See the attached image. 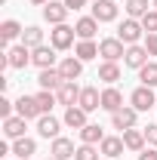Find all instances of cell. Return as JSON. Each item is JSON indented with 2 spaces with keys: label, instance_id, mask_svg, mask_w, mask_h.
<instances>
[{
  "label": "cell",
  "instance_id": "cell-42",
  "mask_svg": "<svg viewBox=\"0 0 157 160\" xmlns=\"http://www.w3.org/2000/svg\"><path fill=\"white\" fill-rule=\"evenodd\" d=\"M154 9H157V0H154Z\"/></svg>",
  "mask_w": 157,
  "mask_h": 160
},
{
  "label": "cell",
  "instance_id": "cell-41",
  "mask_svg": "<svg viewBox=\"0 0 157 160\" xmlns=\"http://www.w3.org/2000/svg\"><path fill=\"white\" fill-rule=\"evenodd\" d=\"M46 160H56V157H46Z\"/></svg>",
  "mask_w": 157,
  "mask_h": 160
},
{
  "label": "cell",
  "instance_id": "cell-18",
  "mask_svg": "<svg viewBox=\"0 0 157 160\" xmlns=\"http://www.w3.org/2000/svg\"><path fill=\"white\" fill-rule=\"evenodd\" d=\"M59 71H62V77H65V80H77L80 74H83V62H80L77 56H68V59L59 62Z\"/></svg>",
  "mask_w": 157,
  "mask_h": 160
},
{
  "label": "cell",
  "instance_id": "cell-26",
  "mask_svg": "<svg viewBox=\"0 0 157 160\" xmlns=\"http://www.w3.org/2000/svg\"><path fill=\"white\" fill-rule=\"evenodd\" d=\"M74 56H77L80 62H89L99 56V43L96 40H77V46H74Z\"/></svg>",
  "mask_w": 157,
  "mask_h": 160
},
{
  "label": "cell",
  "instance_id": "cell-31",
  "mask_svg": "<svg viewBox=\"0 0 157 160\" xmlns=\"http://www.w3.org/2000/svg\"><path fill=\"white\" fill-rule=\"evenodd\" d=\"M148 9H154V3H148V0H126V16L129 19H142Z\"/></svg>",
  "mask_w": 157,
  "mask_h": 160
},
{
  "label": "cell",
  "instance_id": "cell-35",
  "mask_svg": "<svg viewBox=\"0 0 157 160\" xmlns=\"http://www.w3.org/2000/svg\"><path fill=\"white\" fill-rule=\"evenodd\" d=\"M142 132H145V142H148V148H157V123H148Z\"/></svg>",
  "mask_w": 157,
  "mask_h": 160
},
{
  "label": "cell",
  "instance_id": "cell-37",
  "mask_svg": "<svg viewBox=\"0 0 157 160\" xmlns=\"http://www.w3.org/2000/svg\"><path fill=\"white\" fill-rule=\"evenodd\" d=\"M145 49H148V56H157V34L145 37Z\"/></svg>",
  "mask_w": 157,
  "mask_h": 160
},
{
  "label": "cell",
  "instance_id": "cell-43",
  "mask_svg": "<svg viewBox=\"0 0 157 160\" xmlns=\"http://www.w3.org/2000/svg\"><path fill=\"white\" fill-rule=\"evenodd\" d=\"M25 160H31V157H25Z\"/></svg>",
  "mask_w": 157,
  "mask_h": 160
},
{
  "label": "cell",
  "instance_id": "cell-17",
  "mask_svg": "<svg viewBox=\"0 0 157 160\" xmlns=\"http://www.w3.org/2000/svg\"><path fill=\"white\" fill-rule=\"evenodd\" d=\"M102 108L105 111H120L123 108V92H120L117 86H108V89H102Z\"/></svg>",
  "mask_w": 157,
  "mask_h": 160
},
{
  "label": "cell",
  "instance_id": "cell-16",
  "mask_svg": "<svg viewBox=\"0 0 157 160\" xmlns=\"http://www.w3.org/2000/svg\"><path fill=\"white\" fill-rule=\"evenodd\" d=\"M49 154H53L56 160H71L74 154H77V148H74V142H71V139H62V136H59V139H53Z\"/></svg>",
  "mask_w": 157,
  "mask_h": 160
},
{
  "label": "cell",
  "instance_id": "cell-24",
  "mask_svg": "<svg viewBox=\"0 0 157 160\" xmlns=\"http://www.w3.org/2000/svg\"><path fill=\"white\" fill-rule=\"evenodd\" d=\"M99 80L108 83V86H114L120 80V65L117 62H102V65H99Z\"/></svg>",
  "mask_w": 157,
  "mask_h": 160
},
{
  "label": "cell",
  "instance_id": "cell-36",
  "mask_svg": "<svg viewBox=\"0 0 157 160\" xmlns=\"http://www.w3.org/2000/svg\"><path fill=\"white\" fill-rule=\"evenodd\" d=\"M13 108H16V102H9L6 96H0V117H13Z\"/></svg>",
  "mask_w": 157,
  "mask_h": 160
},
{
  "label": "cell",
  "instance_id": "cell-32",
  "mask_svg": "<svg viewBox=\"0 0 157 160\" xmlns=\"http://www.w3.org/2000/svg\"><path fill=\"white\" fill-rule=\"evenodd\" d=\"M34 99H37V105H40V114H49V111H53V105H59V96H56V92H49V89H40Z\"/></svg>",
  "mask_w": 157,
  "mask_h": 160
},
{
  "label": "cell",
  "instance_id": "cell-15",
  "mask_svg": "<svg viewBox=\"0 0 157 160\" xmlns=\"http://www.w3.org/2000/svg\"><path fill=\"white\" fill-rule=\"evenodd\" d=\"M6 56H9V68H28L31 65V49L25 43H16L13 49H6Z\"/></svg>",
  "mask_w": 157,
  "mask_h": 160
},
{
  "label": "cell",
  "instance_id": "cell-8",
  "mask_svg": "<svg viewBox=\"0 0 157 160\" xmlns=\"http://www.w3.org/2000/svg\"><path fill=\"white\" fill-rule=\"evenodd\" d=\"M56 52H59L56 46H46V43H43L37 49H31V65H37L40 71H43V68H56Z\"/></svg>",
  "mask_w": 157,
  "mask_h": 160
},
{
  "label": "cell",
  "instance_id": "cell-39",
  "mask_svg": "<svg viewBox=\"0 0 157 160\" xmlns=\"http://www.w3.org/2000/svg\"><path fill=\"white\" fill-rule=\"evenodd\" d=\"M139 160H157V148H145V151L139 154Z\"/></svg>",
  "mask_w": 157,
  "mask_h": 160
},
{
  "label": "cell",
  "instance_id": "cell-45",
  "mask_svg": "<svg viewBox=\"0 0 157 160\" xmlns=\"http://www.w3.org/2000/svg\"><path fill=\"white\" fill-rule=\"evenodd\" d=\"M3 160H6V157H3Z\"/></svg>",
  "mask_w": 157,
  "mask_h": 160
},
{
  "label": "cell",
  "instance_id": "cell-34",
  "mask_svg": "<svg viewBox=\"0 0 157 160\" xmlns=\"http://www.w3.org/2000/svg\"><path fill=\"white\" fill-rule=\"evenodd\" d=\"M142 28H145V34H157V9H148L145 16H142Z\"/></svg>",
  "mask_w": 157,
  "mask_h": 160
},
{
  "label": "cell",
  "instance_id": "cell-4",
  "mask_svg": "<svg viewBox=\"0 0 157 160\" xmlns=\"http://www.w3.org/2000/svg\"><path fill=\"white\" fill-rule=\"evenodd\" d=\"M136 120H139V111L133 108V105H123L120 111L111 114V126L120 129V132H126V129H136Z\"/></svg>",
  "mask_w": 157,
  "mask_h": 160
},
{
  "label": "cell",
  "instance_id": "cell-9",
  "mask_svg": "<svg viewBox=\"0 0 157 160\" xmlns=\"http://www.w3.org/2000/svg\"><path fill=\"white\" fill-rule=\"evenodd\" d=\"M93 19L102 25V22H114L117 19V0H96L93 3Z\"/></svg>",
  "mask_w": 157,
  "mask_h": 160
},
{
  "label": "cell",
  "instance_id": "cell-7",
  "mask_svg": "<svg viewBox=\"0 0 157 160\" xmlns=\"http://www.w3.org/2000/svg\"><path fill=\"white\" fill-rule=\"evenodd\" d=\"M16 114L25 117V120H40V117H43L34 96H19V99H16Z\"/></svg>",
  "mask_w": 157,
  "mask_h": 160
},
{
  "label": "cell",
  "instance_id": "cell-25",
  "mask_svg": "<svg viewBox=\"0 0 157 160\" xmlns=\"http://www.w3.org/2000/svg\"><path fill=\"white\" fill-rule=\"evenodd\" d=\"M37 151V142L34 139H28V136H22V139H13V154L19 160H25V157H31Z\"/></svg>",
  "mask_w": 157,
  "mask_h": 160
},
{
  "label": "cell",
  "instance_id": "cell-33",
  "mask_svg": "<svg viewBox=\"0 0 157 160\" xmlns=\"http://www.w3.org/2000/svg\"><path fill=\"white\" fill-rule=\"evenodd\" d=\"M99 154H102V151H99L96 145H83V142H80V145H77V154H74V160H99Z\"/></svg>",
  "mask_w": 157,
  "mask_h": 160
},
{
  "label": "cell",
  "instance_id": "cell-3",
  "mask_svg": "<svg viewBox=\"0 0 157 160\" xmlns=\"http://www.w3.org/2000/svg\"><path fill=\"white\" fill-rule=\"evenodd\" d=\"M74 37H77V31L71 28V25H56L53 31H49V46H56V49H71L74 46Z\"/></svg>",
  "mask_w": 157,
  "mask_h": 160
},
{
  "label": "cell",
  "instance_id": "cell-13",
  "mask_svg": "<svg viewBox=\"0 0 157 160\" xmlns=\"http://www.w3.org/2000/svg\"><path fill=\"white\" fill-rule=\"evenodd\" d=\"M80 108L86 111V114H93V111H99L102 108V92H99L96 86H83V92H80Z\"/></svg>",
  "mask_w": 157,
  "mask_h": 160
},
{
  "label": "cell",
  "instance_id": "cell-12",
  "mask_svg": "<svg viewBox=\"0 0 157 160\" xmlns=\"http://www.w3.org/2000/svg\"><path fill=\"white\" fill-rule=\"evenodd\" d=\"M68 6L65 3H56V0H49L46 6H43V19L49 22V25H65V19H68Z\"/></svg>",
  "mask_w": 157,
  "mask_h": 160
},
{
  "label": "cell",
  "instance_id": "cell-10",
  "mask_svg": "<svg viewBox=\"0 0 157 160\" xmlns=\"http://www.w3.org/2000/svg\"><path fill=\"white\" fill-rule=\"evenodd\" d=\"M37 83H40V89H49V92H56L62 83H65V77H62L59 68H43V71L37 74Z\"/></svg>",
  "mask_w": 157,
  "mask_h": 160
},
{
  "label": "cell",
  "instance_id": "cell-40",
  "mask_svg": "<svg viewBox=\"0 0 157 160\" xmlns=\"http://www.w3.org/2000/svg\"><path fill=\"white\" fill-rule=\"evenodd\" d=\"M31 3H37V6H46V3H49V0H31Z\"/></svg>",
  "mask_w": 157,
  "mask_h": 160
},
{
  "label": "cell",
  "instance_id": "cell-27",
  "mask_svg": "<svg viewBox=\"0 0 157 160\" xmlns=\"http://www.w3.org/2000/svg\"><path fill=\"white\" fill-rule=\"evenodd\" d=\"M102 139H105V132H102L99 123H86V126L80 129V142H83V145H102Z\"/></svg>",
  "mask_w": 157,
  "mask_h": 160
},
{
  "label": "cell",
  "instance_id": "cell-38",
  "mask_svg": "<svg viewBox=\"0 0 157 160\" xmlns=\"http://www.w3.org/2000/svg\"><path fill=\"white\" fill-rule=\"evenodd\" d=\"M62 3H65L71 12H77V9H83V6H86V0H62Z\"/></svg>",
  "mask_w": 157,
  "mask_h": 160
},
{
  "label": "cell",
  "instance_id": "cell-2",
  "mask_svg": "<svg viewBox=\"0 0 157 160\" xmlns=\"http://www.w3.org/2000/svg\"><path fill=\"white\" fill-rule=\"evenodd\" d=\"M142 34H145L142 22H139V19H129V16H126V19L120 22V28H117V37L123 40L126 46H136L139 40H142Z\"/></svg>",
  "mask_w": 157,
  "mask_h": 160
},
{
  "label": "cell",
  "instance_id": "cell-11",
  "mask_svg": "<svg viewBox=\"0 0 157 160\" xmlns=\"http://www.w3.org/2000/svg\"><path fill=\"white\" fill-rule=\"evenodd\" d=\"M148 62H151V56H148V49H145V46H126V56H123V65H126V68H142V65H148Z\"/></svg>",
  "mask_w": 157,
  "mask_h": 160
},
{
  "label": "cell",
  "instance_id": "cell-28",
  "mask_svg": "<svg viewBox=\"0 0 157 160\" xmlns=\"http://www.w3.org/2000/svg\"><path fill=\"white\" fill-rule=\"evenodd\" d=\"M22 43H25L28 49H37V46H43V31H40L37 25H28V28L22 31Z\"/></svg>",
  "mask_w": 157,
  "mask_h": 160
},
{
  "label": "cell",
  "instance_id": "cell-44",
  "mask_svg": "<svg viewBox=\"0 0 157 160\" xmlns=\"http://www.w3.org/2000/svg\"><path fill=\"white\" fill-rule=\"evenodd\" d=\"M102 160H108V157H102Z\"/></svg>",
  "mask_w": 157,
  "mask_h": 160
},
{
  "label": "cell",
  "instance_id": "cell-20",
  "mask_svg": "<svg viewBox=\"0 0 157 160\" xmlns=\"http://www.w3.org/2000/svg\"><path fill=\"white\" fill-rule=\"evenodd\" d=\"M59 129H62V123L53 117V114H43V117L37 120V132L43 139H59Z\"/></svg>",
  "mask_w": 157,
  "mask_h": 160
},
{
  "label": "cell",
  "instance_id": "cell-21",
  "mask_svg": "<svg viewBox=\"0 0 157 160\" xmlns=\"http://www.w3.org/2000/svg\"><path fill=\"white\" fill-rule=\"evenodd\" d=\"M25 123H28V120L19 117V114L6 117L3 120V136H6V139H22V136H25Z\"/></svg>",
  "mask_w": 157,
  "mask_h": 160
},
{
  "label": "cell",
  "instance_id": "cell-6",
  "mask_svg": "<svg viewBox=\"0 0 157 160\" xmlns=\"http://www.w3.org/2000/svg\"><path fill=\"white\" fill-rule=\"evenodd\" d=\"M80 92H83V86H77V80H65L59 89H56V96H59V105H65V108L77 105V102H80Z\"/></svg>",
  "mask_w": 157,
  "mask_h": 160
},
{
  "label": "cell",
  "instance_id": "cell-22",
  "mask_svg": "<svg viewBox=\"0 0 157 160\" xmlns=\"http://www.w3.org/2000/svg\"><path fill=\"white\" fill-rule=\"evenodd\" d=\"M123 145H126V151H136V154H142V151L148 148L142 129H126V132H123Z\"/></svg>",
  "mask_w": 157,
  "mask_h": 160
},
{
  "label": "cell",
  "instance_id": "cell-14",
  "mask_svg": "<svg viewBox=\"0 0 157 160\" xmlns=\"http://www.w3.org/2000/svg\"><path fill=\"white\" fill-rule=\"evenodd\" d=\"M123 136H105L102 139V145H99V151H102V157H108V160H114L123 154Z\"/></svg>",
  "mask_w": 157,
  "mask_h": 160
},
{
  "label": "cell",
  "instance_id": "cell-29",
  "mask_svg": "<svg viewBox=\"0 0 157 160\" xmlns=\"http://www.w3.org/2000/svg\"><path fill=\"white\" fill-rule=\"evenodd\" d=\"M22 31H25V28H22L16 19H6L3 25H0V40H3V43H9V40L22 37Z\"/></svg>",
  "mask_w": 157,
  "mask_h": 160
},
{
  "label": "cell",
  "instance_id": "cell-23",
  "mask_svg": "<svg viewBox=\"0 0 157 160\" xmlns=\"http://www.w3.org/2000/svg\"><path fill=\"white\" fill-rule=\"evenodd\" d=\"M86 123H89V120H86V111H83L80 105H71V108L65 111V126H71V129H77V132H80Z\"/></svg>",
  "mask_w": 157,
  "mask_h": 160
},
{
  "label": "cell",
  "instance_id": "cell-1",
  "mask_svg": "<svg viewBox=\"0 0 157 160\" xmlns=\"http://www.w3.org/2000/svg\"><path fill=\"white\" fill-rule=\"evenodd\" d=\"M99 56L105 62H120L126 56V43L120 37H105V40H99Z\"/></svg>",
  "mask_w": 157,
  "mask_h": 160
},
{
  "label": "cell",
  "instance_id": "cell-5",
  "mask_svg": "<svg viewBox=\"0 0 157 160\" xmlns=\"http://www.w3.org/2000/svg\"><path fill=\"white\" fill-rule=\"evenodd\" d=\"M129 102H133L136 111H151V108H157V96H154L151 86H136L133 96H129Z\"/></svg>",
  "mask_w": 157,
  "mask_h": 160
},
{
  "label": "cell",
  "instance_id": "cell-19",
  "mask_svg": "<svg viewBox=\"0 0 157 160\" xmlns=\"http://www.w3.org/2000/svg\"><path fill=\"white\" fill-rule=\"evenodd\" d=\"M74 31H77V40H93L96 31H99V22L93 16H83V19L74 22Z\"/></svg>",
  "mask_w": 157,
  "mask_h": 160
},
{
  "label": "cell",
  "instance_id": "cell-30",
  "mask_svg": "<svg viewBox=\"0 0 157 160\" xmlns=\"http://www.w3.org/2000/svg\"><path fill=\"white\" fill-rule=\"evenodd\" d=\"M139 80H142V86H157V62H148V65H142L139 68Z\"/></svg>",
  "mask_w": 157,
  "mask_h": 160
}]
</instances>
